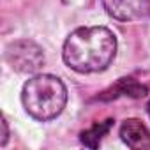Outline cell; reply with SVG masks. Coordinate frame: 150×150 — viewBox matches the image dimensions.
Segmentation results:
<instances>
[{
	"label": "cell",
	"instance_id": "cell-6",
	"mask_svg": "<svg viewBox=\"0 0 150 150\" xmlns=\"http://www.w3.org/2000/svg\"><path fill=\"white\" fill-rule=\"evenodd\" d=\"M146 94H148L146 85L139 83L134 78H120L115 85H111L108 90H104L97 99H101V101H111V99H118V97L139 99V97H145Z\"/></svg>",
	"mask_w": 150,
	"mask_h": 150
},
{
	"label": "cell",
	"instance_id": "cell-2",
	"mask_svg": "<svg viewBox=\"0 0 150 150\" xmlns=\"http://www.w3.org/2000/svg\"><path fill=\"white\" fill-rule=\"evenodd\" d=\"M21 103L32 118L48 122L64 111L67 104V88L62 80L53 74H35L23 85Z\"/></svg>",
	"mask_w": 150,
	"mask_h": 150
},
{
	"label": "cell",
	"instance_id": "cell-9",
	"mask_svg": "<svg viewBox=\"0 0 150 150\" xmlns=\"http://www.w3.org/2000/svg\"><path fill=\"white\" fill-rule=\"evenodd\" d=\"M146 111H148V115H150V101H148V104H146Z\"/></svg>",
	"mask_w": 150,
	"mask_h": 150
},
{
	"label": "cell",
	"instance_id": "cell-8",
	"mask_svg": "<svg viewBox=\"0 0 150 150\" xmlns=\"http://www.w3.org/2000/svg\"><path fill=\"white\" fill-rule=\"evenodd\" d=\"M0 125H2V138H0V146H6V143H7V139H9V127H7L6 117H2V120H0Z\"/></svg>",
	"mask_w": 150,
	"mask_h": 150
},
{
	"label": "cell",
	"instance_id": "cell-1",
	"mask_svg": "<svg viewBox=\"0 0 150 150\" xmlns=\"http://www.w3.org/2000/svg\"><path fill=\"white\" fill-rule=\"evenodd\" d=\"M117 55V37L106 27H80L64 42L62 57L69 69L90 74L108 69Z\"/></svg>",
	"mask_w": 150,
	"mask_h": 150
},
{
	"label": "cell",
	"instance_id": "cell-5",
	"mask_svg": "<svg viewBox=\"0 0 150 150\" xmlns=\"http://www.w3.org/2000/svg\"><path fill=\"white\" fill-rule=\"evenodd\" d=\"M120 139L134 150H150V131L138 118H127L120 125Z\"/></svg>",
	"mask_w": 150,
	"mask_h": 150
},
{
	"label": "cell",
	"instance_id": "cell-3",
	"mask_svg": "<svg viewBox=\"0 0 150 150\" xmlns=\"http://www.w3.org/2000/svg\"><path fill=\"white\" fill-rule=\"evenodd\" d=\"M6 62L13 71L21 74H34L44 65L42 48L30 39H18L6 46Z\"/></svg>",
	"mask_w": 150,
	"mask_h": 150
},
{
	"label": "cell",
	"instance_id": "cell-4",
	"mask_svg": "<svg viewBox=\"0 0 150 150\" xmlns=\"http://www.w3.org/2000/svg\"><path fill=\"white\" fill-rule=\"evenodd\" d=\"M106 13L118 21L150 20V0H101Z\"/></svg>",
	"mask_w": 150,
	"mask_h": 150
},
{
	"label": "cell",
	"instance_id": "cell-7",
	"mask_svg": "<svg viewBox=\"0 0 150 150\" xmlns=\"http://www.w3.org/2000/svg\"><path fill=\"white\" fill-rule=\"evenodd\" d=\"M113 122H115L113 118H108V120H104V122H96L92 127H88L87 131H83V132L80 134L81 143H83L85 146H88V148H97V146L101 145L103 138L110 132Z\"/></svg>",
	"mask_w": 150,
	"mask_h": 150
}]
</instances>
